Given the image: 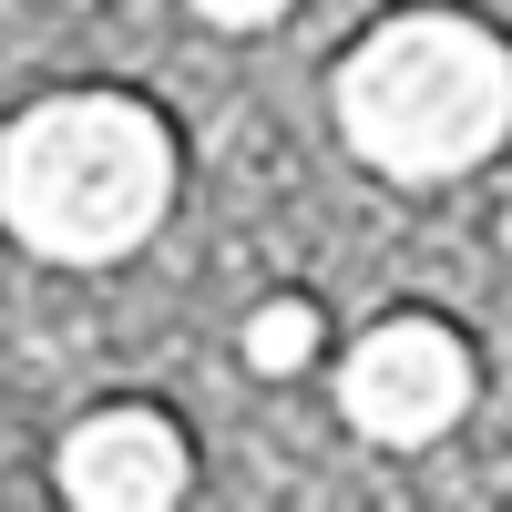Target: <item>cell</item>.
Wrapping results in <instances>:
<instances>
[{
	"instance_id": "1",
	"label": "cell",
	"mask_w": 512,
	"mask_h": 512,
	"mask_svg": "<svg viewBox=\"0 0 512 512\" xmlns=\"http://www.w3.org/2000/svg\"><path fill=\"white\" fill-rule=\"evenodd\" d=\"M164 205H175V134L123 93L31 103L0 144V216L21 246L62 256V267H103V256L144 246Z\"/></svg>"
},
{
	"instance_id": "6",
	"label": "cell",
	"mask_w": 512,
	"mask_h": 512,
	"mask_svg": "<svg viewBox=\"0 0 512 512\" xmlns=\"http://www.w3.org/2000/svg\"><path fill=\"white\" fill-rule=\"evenodd\" d=\"M195 11H205V21H226V31H256V21H277L287 0H195Z\"/></svg>"
},
{
	"instance_id": "7",
	"label": "cell",
	"mask_w": 512,
	"mask_h": 512,
	"mask_svg": "<svg viewBox=\"0 0 512 512\" xmlns=\"http://www.w3.org/2000/svg\"><path fill=\"white\" fill-rule=\"evenodd\" d=\"M502 246H512V216H502Z\"/></svg>"
},
{
	"instance_id": "5",
	"label": "cell",
	"mask_w": 512,
	"mask_h": 512,
	"mask_svg": "<svg viewBox=\"0 0 512 512\" xmlns=\"http://www.w3.org/2000/svg\"><path fill=\"white\" fill-rule=\"evenodd\" d=\"M318 308H308V297H267V308H256L246 318V369L256 379H297V369H308L318 359Z\"/></svg>"
},
{
	"instance_id": "2",
	"label": "cell",
	"mask_w": 512,
	"mask_h": 512,
	"mask_svg": "<svg viewBox=\"0 0 512 512\" xmlns=\"http://www.w3.org/2000/svg\"><path fill=\"white\" fill-rule=\"evenodd\" d=\"M338 134H349L379 175H461L512 134V52L482 21L410 11L379 21L349 62H338Z\"/></svg>"
},
{
	"instance_id": "4",
	"label": "cell",
	"mask_w": 512,
	"mask_h": 512,
	"mask_svg": "<svg viewBox=\"0 0 512 512\" xmlns=\"http://www.w3.org/2000/svg\"><path fill=\"white\" fill-rule=\"evenodd\" d=\"M185 482H195V461L164 410H93L62 441V492L82 512H164Z\"/></svg>"
},
{
	"instance_id": "3",
	"label": "cell",
	"mask_w": 512,
	"mask_h": 512,
	"mask_svg": "<svg viewBox=\"0 0 512 512\" xmlns=\"http://www.w3.org/2000/svg\"><path fill=\"white\" fill-rule=\"evenodd\" d=\"M338 410H349L369 441H390V451L441 441L451 420L472 410V349H461L441 318H379L349 349V369H338Z\"/></svg>"
}]
</instances>
